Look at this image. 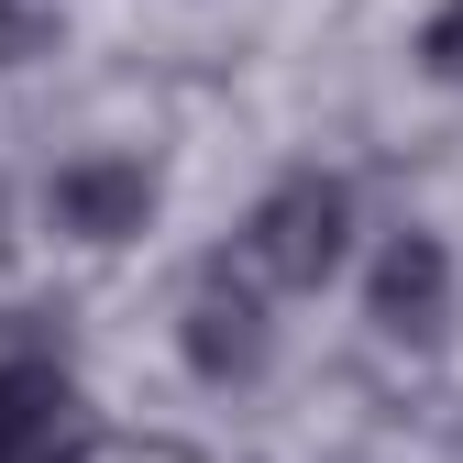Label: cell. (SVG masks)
Masks as SVG:
<instances>
[{"label": "cell", "mask_w": 463, "mask_h": 463, "mask_svg": "<svg viewBox=\"0 0 463 463\" xmlns=\"http://www.w3.org/2000/svg\"><path fill=\"white\" fill-rule=\"evenodd\" d=\"M232 254H243L276 298H309V287L342 276V254H354V188L331 177V165H298V177H276L243 232H232Z\"/></svg>", "instance_id": "obj_1"}, {"label": "cell", "mask_w": 463, "mask_h": 463, "mask_svg": "<svg viewBox=\"0 0 463 463\" xmlns=\"http://www.w3.org/2000/svg\"><path fill=\"white\" fill-rule=\"evenodd\" d=\"M177 354L199 386H254L265 354H276V287L243 265V254H210L177 298Z\"/></svg>", "instance_id": "obj_2"}, {"label": "cell", "mask_w": 463, "mask_h": 463, "mask_svg": "<svg viewBox=\"0 0 463 463\" xmlns=\"http://www.w3.org/2000/svg\"><path fill=\"white\" fill-rule=\"evenodd\" d=\"M155 210H165V177L144 155H67L44 177V221L67 232V243H89V254H122V243H144L155 232Z\"/></svg>", "instance_id": "obj_3"}, {"label": "cell", "mask_w": 463, "mask_h": 463, "mask_svg": "<svg viewBox=\"0 0 463 463\" xmlns=\"http://www.w3.org/2000/svg\"><path fill=\"white\" fill-rule=\"evenodd\" d=\"M452 309H463V276H452V243L441 232H386L375 243V265H364V320H375V342H397V354H430V342L452 331Z\"/></svg>", "instance_id": "obj_4"}, {"label": "cell", "mask_w": 463, "mask_h": 463, "mask_svg": "<svg viewBox=\"0 0 463 463\" xmlns=\"http://www.w3.org/2000/svg\"><path fill=\"white\" fill-rule=\"evenodd\" d=\"M89 409H78V375L55 354H12L0 364V463H78Z\"/></svg>", "instance_id": "obj_5"}, {"label": "cell", "mask_w": 463, "mask_h": 463, "mask_svg": "<svg viewBox=\"0 0 463 463\" xmlns=\"http://www.w3.org/2000/svg\"><path fill=\"white\" fill-rule=\"evenodd\" d=\"M420 67H430L441 89H463V0H441V12L420 23Z\"/></svg>", "instance_id": "obj_6"}, {"label": "cell", "mask_w": 463, "mask_h": 463, "mask_svg": "<svg viewBox=\"0 0 463 463\" xmlns=\"http://www.w3.org/2000/svg\"><path fill=\"white\" fill-rule=\"evenodd\" d=\"M0 254H12V188H0Z\"/></svg>", "instance_id": "obj_7"}]
</instances>
